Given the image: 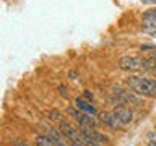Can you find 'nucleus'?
Wrapping results in <instances>:
<instances>
[{
    "mask_svg": "<svg viewBox=\"0 0 156 146\" xmlns=\"http://www.w3.org/2000/svg\"><path fill=\"white\" fill-rule=\"evenodd\" d=\"M125 83L135 94H138L141 97H154L156 96V80H153V78L130 75L125 80Z\"/></svg>",
    "mask_w": 156,
    "mask_h": 146,
    "instance_id": "nucleus-1",
    "label": "nucleus"
},
{
    "mask_svg": "<svg viewBox=\"0 0 156 146\" xmlns=\"http://www.w3.org/2000/svg\"><path fill=\"white\" fill-rule=\"evenodd\" d=\"M143 62H145V58H141V57L125 55L119 60V68L122 71H129V73L143 71Z\"/></svg>",
    "mask_w": 156,
    "mask_h": 146,
    "instance_id": "nucleus-2",
    "label": "nucleus"
},
{
    "mask_svg": "<svg viewBox=\"0 0 156 146\" xmlns=\"http://www.w3.org/2000/svg\"><path fill=\"white\" fill-rule=\"evenodd\" d=\"M67 114L72 117L73 120L76 122L80 127H86V128H91V127H96V117L93 115H88V114H83L81 110L75 109V107H68L67 109Z\"/></svg>",
    "mask_w": 156,
    "mask_h": 146,
    "instance_id": "nucleus-3",
    "label": "nucleus"
},
{
    "mask_svg": "<svg viewBox=\"0 0 156 146\" xmlns=\"http://www.w3.org/2000/svg\"><path fill=\"white\" fill-rule=\"evenodd\" d=\"M117 94H119V101L122 104H129V106H135V107H141L143 106V99L141 96L135 94L133 91H127V89H117Z\"/></svg>",
    "mask_w": 156,
    "mask_h": 146,
    "instance_id": "nucleus-4",
    "label": "nucleus"
},
{
    "mask_svg": "<svg viewBox=\"0 0 156 146\" xmlns=\"http://www.w3.org/2000/svg\"><path fill=\"white\" fill-rule=\"evenodd\" d=\"M112 114L119 119V122L124 127L130 125L132 122H133V112H132L129 107H125V106H115L114 110H112Z\"/></svg>",
    "mask_w": 156,
    "mask_h": 146,
    "instance_id": "nucleus-5",
    "label": "nucleus"
},
{
    "mask_svg": "<svg viewBox=\"0 0 156 146\" xmlns=\"http://www.w3.org/2000/svg\"><path fill=\"white\" fill-rule=\"evenodd\" d=\"M58 128H60L58 131H60V133H62L63 136H65V138H67L68 141H70V143H72V141H75L76 138H80V136H81L80 130H76L75 127L70 125V123H68V122H65V120H62L60 123H58Z\"/></svg>",
    "mask_w": 156,
    "mask_h": 146,
    "instance_id": "nucleus-6",
    "label": "nucleus"
},
{
    "mask_svg": "<svg viewBox=\"0 0 156 146\" xmlns=\"http://www.w3.org/2000/svg\"><path fill=\"white\" fill-rule=\"evenodd\" d=\"M99 117H101V120L112 130H122L124 128V125L120 123L119 119H117L114 114H109V112H99Z\"/></svg>",
    "mask_w": 156,
    "mask_h": 146,
    "instance_id": "nucleus-7",
    "label": "nucleus"
},
{
    "mask_svg": "<svg viewBox=\"0 0 156 146\" xmlns=\"http://www.w3.org/2000/svg\"><path fill=\"white\" fill-rule=\"evenodd\" d=\"M75 106H76V109L78 110H81L83 114H88V115H93V117H98L99 115V112L96 110V107L91 104V102H88V101H85V99H76L75 101Z\"/></svg>",
    "mask_w": 156,
    "mask_h": 146,
    "instance_id": "nucleus-8",
    "label": "nucleus"
},
{
    "mask_svg": "<svg viewBox=\"0 0 156 146\" xmlns=\"http://www.w3.org/2000/svg\"><path fill=\"white\" fill-rule=\"evenodd\" d=\"M143 71H148V73H153V75H156V60L154 58H145L143 62Z\"/></svg>",
    "mask_w": 156,
    "mask_h": 146,
    "instance_id": "nucleus-9",
    "label": "nucleus"
},
{
    "mask_svg": "<svg viewBox=\"0 0 156 146\" xmlns=\"http://www.w3.org/2000/svg\"><path fill=\"white\" fill-rule=\"evenodd\" d=\"M36 146H57L47 135H39L36 136Z\"/></svg>",
    "mask_w": 156,
    "mask_h": 146,
    "instance_id": "nucleus-10",
    "label": "nucleus"
},
{
    "mask_svg": "<svg viewBox=\"0 0 156 146\" xmlns=\"http://www.w3.org/2000/svg\"><path fill=\"white\" fill-rule=\"evenodd\" d=\"M141 23H156V8L145 12V15H143V21H141Z\"/></svg>",
    "mask_w": 156,
    "mask_h": 146,
    "instance_id": "nucleus-11",
    "label": "nucleus"
},
{
    "mask_svg": "<svg viewBox=\"0 0 156 146\" xmlns=\"http://www.w3.org/2000/svg\"><path fill=\"white\" fill-rule=\"evenodd\" d=\"M49 119H51L52 122H57V123H60V122L63 120V117H62V114L58 110H51L49 112Z\"/></svg>",
    "mask_w": 156,
    "mask_h": 146,
    "instance_id": "nucleus-12",
    "label": "nucleus"
},
{
    "mask_svg": "<svg viewBox=\"0 0 156 146\" xmlns=\"http://www.w3.org/2000/svg\"><path fill=\"white\" fill-rule=\"evenodd\" d=\"M140 49L141 50H148V55L156 60V47H153V46H141Z\"/></svg>",
    "mask_w": 156,
    "mask_h": 146,
    "instance_id": "nucleus-13",
    "label": "nucleus"
},
{
    "mask_svg": "<svg viewBox=\"0 0 156 146\" xmlns=\"http://www.w3.org/2000/svg\"><path fill=\"white\" fill-rule=\"evenodd\" d=\"M143 3H151V5H156V0H141Z\"/></svg>",
    "mask_w": 156,
    "mask_h": 146,
    "instance_id": "nucleus-14",
    "label": "nucleus"
},
{
    "mask_svg": "<svg viewBox=\"0 0 156 146\" xmlns=\"http://www.w3.org/2000/svg\"><path fill=\"white\" fill-rule=\"evenodd\" d=\"M85 96H86V99H90V101H93V94H90V92H85Z\"/></svg>",
    "mask_w": 156,
    "mask_h": 146,
    "instance_id": "nucleus-15",
    "label": "nucleus"
},
{
    "mask_svg": "<svg viewBox=\"0 0 156 146\" xmlns=\"http://www.w3.org/2000/svg\"><path fill=\"white\" fill-rule=\"evenodd\" d=\"M15 144H16V146H24V144L21 143V141H16V143H15ZM26 146H28V144H26Z\"/></svg>",
    "mask_w": 156,
    "mask_h": 146,
    "instance_id": "nucleus-16",
    "label": "nucleus"
},
{
    "mask_svg": "<svg viewBox=\"0 0 156 146\" xmlns=\"http://www.w3.org/2000/svg\"><path fill=\"white\" fill-rule=\"evenodd\" d=\"M153 36H154V37H156V33H154V34H153Z\"/></svg>",
    "mask_w": 156,
    "mask_h": 146,
    "instance_id": "nucleus-17",
    "label": "nucleus"
}]
</instances>
